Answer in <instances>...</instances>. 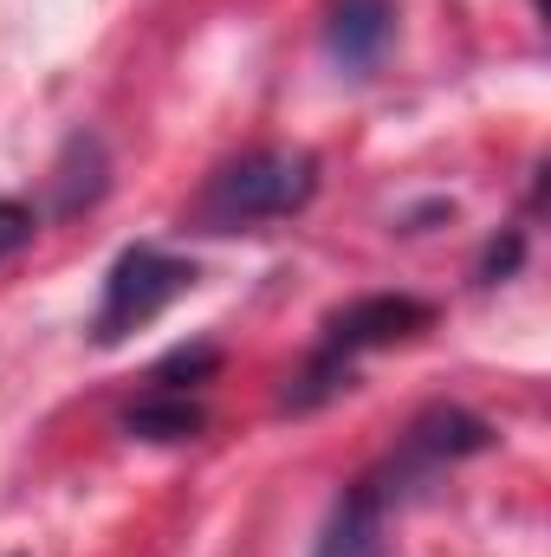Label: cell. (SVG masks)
<instances>
[{
	"label": "cell",
	"mask_w": 551,
	"mask_h": 557,
	"mask_svg": "<svg viewBox=\"0 0 551 557\" xmlns=\"http://www.w3.org/2000/svg\"><path fill=\"white\" fill-rule=\"evenodd\" d=\"M137 441H195L201 434V403L188 389H149L137 409L124 416Z\"/></svg>",
	"instance_id": "8992f818"
},
{
	"label": "cell",
	"mask_w": 551,
	"mask_h": 557,
	"mask_svg": "<svg viewBox=\"0 0 551 557\" xmlns=\"http://www.w3.org/2000/svg\"><path fill=\"white\" fill-rule=\"evenodd\" d=\"M487 441H493V428L480 416H467V409H448V403L441 409H421L409 421V434H403V447L383 454L357 486H344V499L331 506V519H325L311 557H377L383 552V532H390V512L409 499L428 473H441L448 460L480 454Z\"/></svg>",
	"instance_id": "6da1fadb"
},
{
	"label": "cell",
	"mask_w": 551,
	"mask_h": 557,
	"mask_svg": "<svg viewBox=\"0 0 551 557\" xmlns=\"http://www.w3.org/2000/svg\"><path fill=\"white\" fill-rule=\"evenodd\" d=\"M318 33L344 72H370L396 39V0H325Z\"/></svg>",
	"instance_id": "5b68a950"
},
{
	"label": "cell",
	"mask_w": 551,
	"mask_h": 557,
	"mask_svg": "<svg viewBox=\"0 0 551 557\" xmlns=\"http://www.w3.org/2000/svg\"><path fill=\"white\" fill-rule=\"evenodd\" d=\"M215 370H221V350H215V344H195V350L162 357V363L149 370V389H195V383L215 376Z\"/></svg>",
	"instance_id": "ba28073f"
},
{
	"label": "cell",
	"mask_w": 551,
	"mask_h": 557,
	"mask_svg": "<svg viewBox=\"0 0 551 557\" xmlns=\"http://www.w3.org/2000/svg\"><path fill=\"white\" fill-rule=\"evenodd\" d=\"M311 195H318V156L267 143L208 175V188L195 195V221L208 234H234V227H260V221H285L311 208Z\"/></svg>",
	"instance_id": "7a4b0ae2"
},
{
	"label": "cell",
	"mask_w": 551,
	"mask_h": 557,
	"mask_svg": "<svg viewBox=\"0 0 551 557\" xmlns=\"http://www.w3.org/2000/svg\"><path fill=\"white\" fill-rule=\"evenodd\" d=\"M195 260H182V253H162V247H124L118 260H111V273H105V292H98V311H91V344H124L131 331L143 324H156L182 292H195Z\"/></svg>",
	"instance_id": "277c9868"
},
{
	"label": "cell",
	"mask_w": 551,
	"mask_h": 557,
	"mask_svg": "<svg viewBox=\"0 0 551 557\" xmlns=\"http://www.w3.org/2000/svg\"><path fill=\"white\" fill-rule=\"evenodd\" d=\"M519 247H526L519 234H506V247L493 240V247H487V260H480V278L493 285V278H500V273H513V267H519Z\"/></svg>",
	"instance_id": "30bf717a"
},
{
	"label": "cell",
	"mask_w": 551,
	"mask_h": 557,
	"mask_svg": "<svg viewBox=\"0 0 551 557\" xmlns=\"http://www.w3.org/2000/svg\"><path fill=\"white\" fill-rule=\"evenodd\" d=\"M105 169H111V162H105V143L98 137H72L65 143V162H59V182H52V188H59L52 208H59V214L91 208V201L105 195Z\"/></svg>",
	"instance_id": "52a82bcc"
},
{
	"label": "cell",
	"mask_w": 551,
	"mask_h": 557,
	"mask_svg": "<svg viewBox=\"0 0 551 557\" xmlns=\"http://www.w3.org/2000/svg\"><path fill=\"white\" fill-rule=\"evenodd\" d=\"M434 324V305L409 298V292H370V298H351L344 311L325 318V344L311 350V363L298 370V383L285 389V409H318L331 403L338 389H351V370L364 350H390L415 331Z\"/></svg>",
	"instance_id": "3957f363"
},
{
	"label": "cell",
	"mask_w": 551,
	"mask_h": 557,
	"mask_svg": "<svg viewBox=\"0 0 551 557\" xmlns=\"http://www.w3.org/2000/svg\"><path fill=\"white\" fill-rule=\"evenodd\" d=\"M33 227H39V221H33L26 201H0V260H13V253L33 240Z\"/></svg>",
	"instance_id": "9c48e42d"
}]
</instances>
